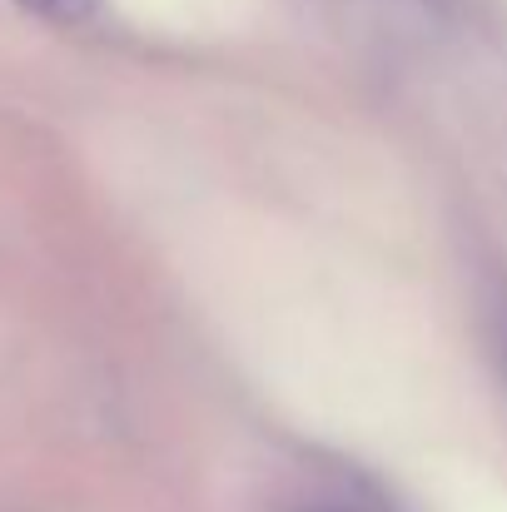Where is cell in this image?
<instances>
[{
	"mask_svg": "<svg viewBox=\"0 0 507 512\" xmlns=\"http://www.w3.org/2000/svg\"><path fill=\"white\" fill-rule=\"evenodd\" d=\"M15 5H25V10L40 15V20H60V25H70V20H85L95 0H15Z\"/></svg>",
	"mask_w": 507,
	"mask_h": 512,
	"instance_id": "obj_1",
	"label": "cell"
}]
</instances>
